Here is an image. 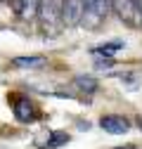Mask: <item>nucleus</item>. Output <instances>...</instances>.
Masks as SVG:
<instances>
[{
  "label": "nucleus",
  "mask_w": 142,
  "mask_h": 149,
  "mask_svg": "<svg viewBox=\"0 0 142 149\" xmlns=\"http://www.w3.org/2000/svg\"><path fill=\"white\" fill-rule=\"evenodd\" d=\"M140 128H142V118H140Z\"/></svg>",
  "instance_id": "12"
},
{
  "label": "nucleus",
  "mask_w": 142,
  "mask_h": 149,
  "mask_svg": "<svg viewBox=\"0 0 142 149\" xmlns=\"http://www.w3.org/2000/svg\"><path fill=\"white\" fill-rule=\"evenodd\" d=\"M111 12V0H83V17L81 24L88 29H97Z\"/></svg>",
  "instance_id": "2"
},
{
  "label": "nucleus",
  "mask_w": 142,
  "mask_h": 149,
  "mask_svg": "<svg viewBox=\"0 0 142 149\" xmlns=\"http://www.w3.org/2000/svg\"><path fill=\"white\" fill-rule=\"evenodd\" d=\"M38 17L47 36H57L62 29V0H38Z\"/></svg>",
  "instance_id": "1"
},
{
  "label": "nucleus",
  "mask_w": 142,
  "mask_h": 149,
  "mask_svg": "<svg viewBox=\"0 0 142 149\" xmlns=\"http://www.w3.org/2000/svg\"><path fill=\"white\" fill-rule=\"evenodd\" d=\"M14 116H17V121L29 123V121H33V116H36V109H33V104H31L29 100H17V102H14Z\"/></svg>",
  "instance_id": "6"
},
{
  "label": "nucleus",
  "mask_w": 142,
  "mask_h": 149,
  "mask_svg": "<svg viewBox=\"0 0 142 149\" xmlns=\"http://www.w3.org/2000/svg\"><path fill=\"white\" fill-rule=\"evenodd\" d=\"M69 142V135L66 133H52L50 135V142L47 144H43L45 149H57V147H62V144H66Z\"/></svg>",
  "instance_id": "8"
},
{
  "label": "nucleus",
  "mask_w": 142,
  "mask_h": 149,
  "mask_svg": "<svg viewBox=\"0 0 142 149\" xmlns=\"http://www.w3.org/2000/svg\"><path fill=\"white\" fill-rule=\"evenodd\" d=\"M111 12L128 26L142 24V12H140L137 0H111Z\"/></svg>",
  "instance_id": "3"
},
{
  "label": "nucleus",
  "mask_w": 142,
  "mask_h": 149,
  "mask_svg": "<svg viewBox=\"0 0 142 149\" xmlns=\"http://www.w3.org/2000/svg\"><path fill=\"white\" fill-rule=\"evenodd\" d=\"M83 17V0H62V26H78Z\"/></svg>",
  "instance_id": "4"
},
{
  "label": "nucleus",
  "mask_w": 142,
  "mask_h": 149,
  "mask_svg": "<svg viewBox=\"0 0 142 149\" xmlns=\"http://www.w3.org/2000/svg\"><path fill=\"white\" fill-rule=\"evenodd\" d=\"M76 85H78L81 90H85V92H95V90H97V83H95L93 78H88V76H78V78H76Z\"/></svg>",
  "instance_id": "9"
},
{
  "label": "nucleus",
  "mask_w": 142,
  "mask_h": 149,
  "mask_svg": "<svg viewBox=\"0 0 142 149\" xmlns=\"http://www.w3.org/2000/svg\"><path fill=\"white\" fill-rule=\"evenodd\" d=\"M118 50H123V43H106L102 47H95V54H114Z\"/></svg>",
  "instance_id": "10"
},
{
  "label": "nucleus",
  "mask_w": 142,
  "mask_h": 149,
  "mask_svg": "<svg viewBox=\"0 0 142 149\" xmlns=\"http://www.w3.org/2000/svg\"><path fill=\"white\" fill-rule=\"evenodd\" d=\"M12 64L19 66V69H29V66H43L45 59H43V57H17Z\"/></svg>",
  "instance_id": "7"
},
{
  "label": "nucleus",
  "mask_w": 142,
  "mask_h": 149,
  "mask_svg": "<svg viewBox=\"0 0 142 149\" xmlns=\"http://www.w3.org/2000/svg\"><path fill=\"white\" fill-rule=\"evenodd\" d=\"M100 125H102V130H106V133H111V135H123V133L130 130V121L126 116H116V114L102 116Z\"/></svg>",
  "instance_id": "5"
},
{
  "label": "nucleus",
  "mask_w": 142,
  "mask_h": 149,
  "mask_svg": "<svg viewBox=\"0 0 142 149\" xmlns=\"http://www.w3.org/2000/svg\"><path fill=\"white\" fill-rule=\"evenodd\" d=\"M111 66H114L111 59H100V62H97V69H111Z\"/></svg>",
  "instance_id": "11"
}]
</instances>
